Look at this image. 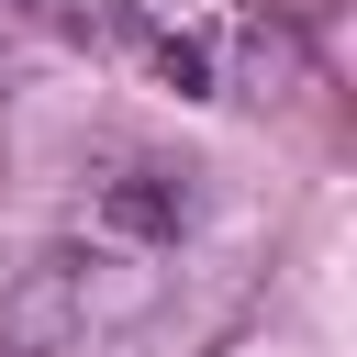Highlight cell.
Masks as SVG:
<instances>
[{"label": "cell", "instance_id": "obj_1", "mask_svg": "<svg viewBox=\"0 0 357 357\" xmlns=\"http://www.w3.org/2000/svg\"><path fill=\"white\" fill-rule=\"evenodd\" d=\"M22 11H45L56 33L145 67L178 100H257L290 67L279 0H22Z\"/></svg>", "mask_w": 357, "mask_h": 357}, {"label": "cell", "instance_id": "obj_2", "mask_svg": "<svg viewBox=\"0 0 357 357\" xmlns=\"http://www.w3.org/2000/svg\"><path fill=\"white\" fill-rule=\"evenodd\" d=\"M11 89H22V56H11V22H0V123H11Z\"/></svg>", "mask_w": 357, "mask_h": 357}]
</instances>
